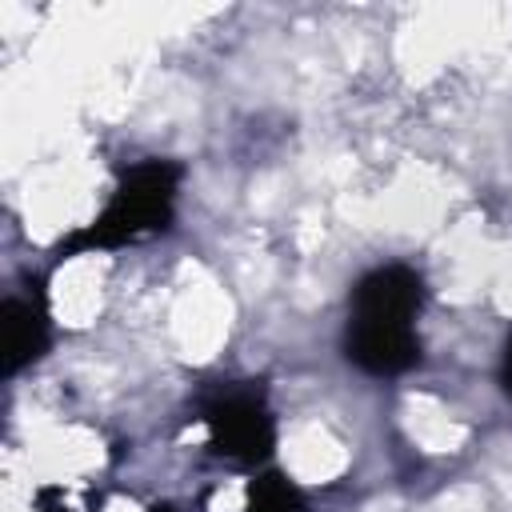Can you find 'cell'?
I'll list each match as a JSON object with an SVG mask.
<instances>
[{
    "instance_id": "1",
    "label": "cell",
    "mask_w": 512,
    "mask_h": 512,
    "mask_svg": "<svg viewBox=\"0 0 512 512\" xmlns=\"http://www.w3.org/2000/svg\"><path fill=\"white\" fill-rule=\"evenodd\" d=\"M424 308V280L408 264H384L356 280L344 356L368 376H400L420 364L412 320Z\"/></svg>"
},
{
    "instance_id": "2",
    "label": "cell",
    "mask_w": 512,
    "mask_h": 512,
    "mask_svg": "<svg viewBox=\"0 0 512 512\" xmlns=\"http://www.w3.org/2000/svg\"><path fill=\"white\" fill-rule=\"evenodd\" d=\"M180 176H184V168L176 160H144V164L128 168L120 176L112 200L104 204V212L88 228L60 240L56 256L68 260V256H80L92 248H120V244L168 232L172 212H176Z\"/></svg>"
},
{
    "instance_id": "4",
    "label": "cell",
    "mask_w": 512,
    "mask_h": 512,
    "mask_svg": "<svg viewBox=\"0 0 512 512\" xmlns=\"http://www.w3.org/2000/svg\"><path fill=\"white\" fill-rule=\"evenodd\" d=\"M0 316H4V372L16 376L48 348V308L44 296L32 292V296H8Z\"/></svg>"
},
{
    "instance_id": "8",
    "label": "cell",
    "mask_w": 512,
    "mask_h": 512,
    "mask_svg": "<svg viewBox=\"0 0 512 512\" xmlns=\"http://www.w3.org/2000/svg\"><path fill=\"white\" fill-rule=\"evenodd\" d=\"M148 512H176L168 500H156V504H148Z\"/></svg>"
},
{
    "instance_id": "5",
    "label": "cell",
    "mask_w": 512,
    "mask_h": 512,
    "mask_svg": "<svg viewBox=\"0 0 512 512\" xmlns=\"http://www.w3.org/2000/svg\"><path fill=\"white\" fill-rule=\"evenodd\" d=\"M244 512H308V500L284 472H260L248 480Z\"/></svg>"
},
{
    "instance_id": "6",
    "label": "cell",
    "mask_w": 512,
    "mask_h": 512,
    "mask_svg": "<svg viewBox=\"0 0 512 512\" xmlns=\"http://www.w3.org/2000/svg\"><path fill=\"white\" fill-rule=\"evenodd\" d=\"M56 496H60L56 488H40V492H36V508H40V512H68L64 504H56Z\"/></svg>"
},
{
    "instance_id": "3",
    "label": "cell",
    "mask_w": 512,
    "mask_h": 512,
    "mask_svg": "<svg viewBox=\"0 0 512 512\" xmlns=\"http://www.w3.org/2000/svg\"><path fill=\"white\" fill-rule=\"evenodd\" d=\"M200 420L208 424V448L236 464H264L276 448V420L260 388H220L204 400Z\"/></svg>"
},
{
    "instance_id": "7",
    "label": "cell",
    "mask_w": 512,
    "mask_h": 512,
    "mask_svg": "<svg viewBox=\"0 0 512 512\" xmlns=\"http://www.w3.org/2000/svg\"><path fill=\"white\" fill-rule=\"evenodd\" d=\"M500 384H504V392L512 396V336H508V344H504V364H500Z\"/></svg>"
}]
</instances>
